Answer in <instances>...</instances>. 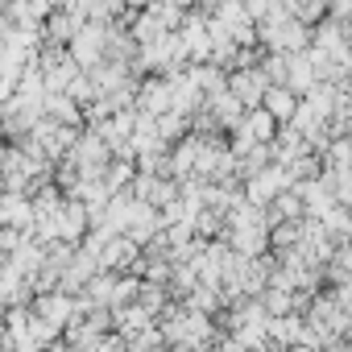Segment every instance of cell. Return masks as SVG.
Instances as JSON below:
<instances>
[{"instance_id":"cell-1","label":"cell","mask_w":352,"mask_h":352,"mask_svg":"<svg viewBox=\"0 0 352 352\" xmlns=\"http://www.w3.org/2000/svg\"><path fill=\"white\" fill-rule=\"evenodd\" d=\"M83 30H87V17H83L75 5H58V9L42 21V38H46V46H67V50H71V42H75Z\"/></svg>"},{"instance_id":"cell-2","label":"cell","mask_w":352,"mask_h":352,"mask_svg":"<svg viewBox=\"0 0 352 352\" xmlns=\"http://www.w3.org/2000/svg\"><path fill=\"white\" fill-rule=\"evenodd\" d=\"M137 112L149 116V120L174 112V79H166V75H149V79L137 87Z\"/></svg>"},{"instance_id":"cell-3","label":"cell","mask_w":352,"mask_h":352,"mask_svg":"<svg viewBox=\"0 0 352 352\" xmlns=\"http://www.w3.org/2000/svg\"><path fill=\"white\" fill-rule=\"evenodd\" d=\"M228 91L253 112V108L265 104V96H270V79H265L261 67H245V71H232V75H228Z\"/></svg>"},{"instance_id":"cell-4","label":"cell","mask_w":352,"mask_h":352,"mask_svg":"<svg viewBox=\"0 0 352 352\" xmlns=\"http://www.w3.org/2000/svg\"><path fill=\"white\" fill-rule=\"evenodd\" d=\"M261 108H265V112H270L282 129H286V124H294V120H298L302 96H298L294 87H270V96H265V104H261Z\"/></svg>"},{"instance_id":"cell-5","label":"cell","mask_w":352,"mask_h":352,"mask_svg":"<svg viewBox=\"0 0 352 352\" xmlns=\"http://www.w3.org/2000/svg\"><path fill=\"white\" fill-rule=\"evenodd\" d=\"M79 311H83V307H75L67 294H42V298H38V315H42L46 323H54V327H58V323H75Z\"/></svg>"},{"instance_id":"cell-6","label":"cell","mask_w":352,"mask_h":352,"mask_svg":"<svg viewBox=\"0 0 352 352\" xmlns=\"http://www.w3.org/2000/svg\"><path fill=\"white\" fill-rule=\"evenodd\" d=\"M245 129H249V137H253L257 145H274L282 124H278V120H274L265 108H253V112H249V120H245Z\"/></svg>"},{"instance_id":"cell-7","label":"cell","mask_w":352,"mask_h":352,"mask_svg":"<svg viewBox=\"0 0 352 352\" xmlns=\"http://www.w3.org/2000/svg\"><path fill=\"white\" fill-rule=\"evenodd\" d=\"M340 91H344V100H348V104H352V75H348V79H344V83H340Z\"/></svg>"},{"instance_id":"cell-8","label":"cell","mask_w":352,"mask_h":352,"mask_svg":"<svg viewBox=\"0 0 352 352\" xmlns=\"http://www.w3.org/2000/svg\"><path fill=\"white\" fill-rule=\"evenodd\" d=\"M290 352H315V348H307V344H294V348H290Z\"/></svg>"}]
</instances>
